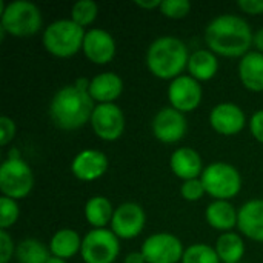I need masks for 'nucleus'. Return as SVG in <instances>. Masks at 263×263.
<instances>
[{"label": "nucleus", "mask_w": 263, "mask_h": 263, "mask_svg": "<svg viewBox=\"0 0 263 263\" xmlns=\"http://www.w3.org/2000/svg\"><path fill=\"white\" fill-rule=\"evenodd\" d=\"M239 231L254 242H263V200L254 199L239 210Z\"/></svg>", "instance_id": "17"}, {"label": "nucleus", "mask_w": 263, "mask_h": 263, "mask_svg": "<svg viewBox=\"0 0 263 263\" xmlns=\"http://www.w3.org/2000/svg\"><path fill=\"white\" fill-rule=\"evenodd\" d=\"M15 137V123L8 116L0 117V145L6 146Z\"/></svg>", "instance_id": "33"}, {"label": "nucleus", "mask_w": 263, "mask_h": 263, "mask_svg": "<svg viewBox=\"0 0 263 263\" xmlns=\"http://www.w3.org/2000/svg\"><path fill=\"white\" fill-rule=\"evenodd\" d=\"M20 210L17 200L9 197H0V230L11 228L18 219Z\"/></svg>", "instance_id": "29"}, {"label": "nucleus", "mask_w": 263, "mask_h": 263, "mask_svg": "<svg viewBox=\"0 0 263 263\" xmlns=\"http://www.w3.org/2000/svg\"><path fill=\"white\" fill-rule=\"evenodd\" d=\"M205 219L210 227L217 231L230 233L237 227L239 222V210H236L230 200H214L206 206Z\"/></svg>", "instance_id": "21"}, {"label": "nucleus", "mask_w": 263, "mask_h": 263, "mask_svg": "<svg viewBox=\"0 0 263 263\" xmlns=\"http://www.w3.org/2000/svg\"><path fill=\"white\" fill-rule=\"evenodd\" d=\"M202 97H203V91L200 82L193 79L190 74L188 76L182 74L180 77L171 80L168 86L170 105L183 114L197 109L199 105L202 103Z\"/></svg>", "instance_id": "11"}, {"label": "nucleus", "mask_w": 263, "mask_h": 263, "mask_svg": "<svg viewBox=\"0 0 263 263\" xmlns=\"http://www.w3.org/2000/svg\"><path fill=\"white\" fill-rule=\"evenodd\" d=\"M170 166H171V171L183 182L200 179L203 173L200 154L196 149L188 148V146L179 148L171 154Z\"/></svg>", "instance_id": "19"}, {"label": "nucleus", "mask_w": 263, "mask_h": 263, "mask_svg": "<svg viewBox=\"0 0 263 263\" xmlns=\"http://www.w3.org/2000/svg\"><path fill=\"white\" fill-rule=\"evenodd\" d=\"M240 263H242V262H240Z\"/></svg>", "instance_id": "41"}, {"label": "nucleus", "mask_w": 263, "mask_h": 263, "mask_svg": "<svg viewBox=\"0 0 263 263\" xmlns=\"http://www.w3.org/2000/svg\"><path fill=\"white\" fill-rule=\"evenodd\" d=\"M136 5L142 9H156V8H160L162 5V0H136Z\"/></svg>", "instance_id": "36"}, {"label": "nucleus", "mask_w": 263, "mask_h": 263, "mask_svg": "<svg viewBox=\"0 0 263 263\" xmlns=\"http://www.w3.org/2000/svg\"><path fill=\"white\" fill-rule=\"evenodd\" d=\"M114 211L116 210H114L111 200L103 196L91 197L85 205V217H86L88 223L96 230L105 228L108 223H111Z\"/></svg>", "instance_id": "24"}, {"label": "nucleus", "mask_w": 263, "mask_h": 263, "mask_svg": "<svg viewBox=\"0 0 263 263\" xmlns=\"http://www.w3.org/2000/svg\"><path fill=\"white\" fill-rule=\"evenodd\" d=\"M119 253V237L111 230L92 228L82 240L80 256L85 263H114Z\"/></svg>", "instance_id": "8"}, {"label": "nucleus", "mask_w": 263, "mask_h": 263, "mask_svg": "<svg viewBox=\"0 0 263 263\" xmlns=\"http://www.w3.org/2000/svg\"><path fill=\"white\" fill-rule=\"evenodd\" d=\"M200 180L206 194L214 200H230L240 193L242 177L237 168L225 162H216L203 168Z\"/></svg>", "instance_id": "6"}, {"label": "nucleus", "mask_w": 263, "mask_h": 263, "mask_svg": "<svg viewBox=\"0 0 263 263\" xmlns=\"http://www.w3.org/2000/svg\"><path fill=\"white\" fill-rule=\"evenodd\" d=\"M49 248L35 239H25L15 248L18 263H46L49 260Z\"/></svg>", "instance_id": "26"}, {"label": "nucleus", "mask_w": 263, "mask_h": 263, "mask_svg": "<svg viewBox=\"0 0 263 263\" xmlns=\"http://www.w3.org/2000/svg\"><path fill=\"white\" fill-rule=\"evenodd\" d=\"M43 17L37 5L28 0L0 2V32L12 37H31L40 31Z\"/></svg>", "instance_id": "4"}, {"label": "nucleus", "mask_w": 263, "mask_h": 263, "mask_svg": "<svg viewBox=\"0 0 263 263\" xmlns=\"http://www.w3.org/2000/svg\"><path fill=\"white\" fill-rule=\"evenodd\" d=\"M89 96L97 105L114 103L123 92V80L116 72H102L91 79Z\"/></svg>", "instance_id": "18"}, {"label": "nucleus", "mask_w": 263, "mask_h": 263, "mask_svg": "<svg viewBox=\"0 0 263 263\" xmlns=\"http://www.w3.org/2000/svg\"><path fill=\"white\" fill-rule=\"evenodd\" d=\"M140 251L146 263H177L182 262L185 248L174 234L156 233L145 239Z\"/></svg>", "instance_id": "9"}, {"label": "nucleus", "mask_w": 263, "mask_h": 263, "mask_svg": "<svg viewBox=\"0 0 263 263\" xmlns=\"http://www.w3.org/2000/svg\"><path fill=\"white\" fill-rule=\"evenodd\" d=\"M8 159H22L20 151L15 149V148H11V149L8 151Z\"/></svg>", "instance_id": "39"}, {"label": "nucleus", "mask_w": 263, "mask_h": 263, "mask_svg": "<svg viewBox=\"0 0 263 263\" xmlns=\"http://www.w3.org/2000/svg\"><path fill=\"white\" fill-rule=\"evenodd\" d=\"M46 263H66V260H63V259H60V257H54V256H51L49 257V260Z\"/></svg>", "instance_id": "40"}, {"label": "nucleus", "mask_w": 263, "mask_h": 263, "mask_svg": "<svg viewBox=\"0 0 263 263\" xmlns=\"http://www.w3.org/2000/svg\"><path fill=\"white\" fill-rule=\"evenodd\" d=\"M160 12L168 18H183L191 12L190 0H162Z\"/></svg>", "instance_id": "30"}, {"label": "nucleus", "mask_w": 263, "mask_h": 263, "mask_svg": "<svg viewBox=\"0 0 263 263\" xmlns=\"http://www.w3.org/2000/svg\"><path fill=\"white\" fill-rule=\"evenodd\" d=\"M34 186V174L23 159H6L0 165V191L5 197L22 200Z\"/></svg>", "instance_id": "7"}, {"label": "nucleus", "mask_w": 263, "mask_h": 263, "mask_svg": "<svg viewBox=\"0 0 263 263\" xmlns=\"http://www.w3.org/2000/svg\"><path fill=\"white\" fill-rule=\"evenodd\" d=\"M254 32L248 22L234 14L213 18L205 29V42L210 51L223 57H243L253 46Z\"/></svg>", "instance_id": "1"}, {"label": "nucleus", "mask_w": 263, "mask_h": 263, "mask_svg": "<svg viewBox=\"0 0 263 263\" xmlns=\"http://www.w3.org/2000/svg\"><path fill=\"white\" fill-rule=\"evenodd\" d=\"M182 263H222L216 248L206 243H194L185 248Z\"/></svg>", "instance_id": "27"}, {"label": "nucleus", "mask_w": 263, "mask_h": 263, "mask_svg": "<svg viewBox=\"0 0 263 263\" xmlns=\"http://www.w3.org/2000/svg\"><path fill=\"white\" fill-rule=\"evenodd\" d=\"M96 105L89 92L79 89L76 85L60 88L49 105V116L55 126L72 131L85 126L92 116Z\"/></svg>", "instance_id": "2"}, {"label": "nucleus", "mask_w": 263, "mask_h": 263, "mask_svg": "<svg viewBox=\"0 0 263 263\" xmlns=\"http://www.w3.org/2000/svg\"><path fill=\"white\" fill-rule=\"evenodd\" d=\"M97 15L99 5L92 0H80L74 3V6L71 8V20L82 28H86L88 25L94 23Z\"/></svg>", "instance_id": "28"}, {"label": "nucleus", "mask_w": 263, "mask_h": 263, "mask_svg": "<svg viewBox=\"0 0 263 263\" xmlns=\"http://www.w3.org/2000/svg\"><path fill=\"white\" fill-rule=\"evenodd\" d=\"M239 77L242 85L253 91H263V54L259 51H250L239 62Z\"/></svg>", "instance_id": "20"}, {"label": "nucleus", "mask_w": 263, "mask_h": 263, "mask_svg": "<svg viewBox=\"0 0 263 263\" xmlns=\"http://www.w3.org/2000/svg\"><path fill=\"white\" fill-rule=\"evenodd\" d=\"M210 125L222 136H236L247 125V116L243 109L234 103L225 102L216 105L210 112Z\"/></svg>", "instance_id": "15"}, {"label": "nucleus", "mask_w": 263, "mask_h": 263, "mask_svg": "<svg viewBox=\"0 0 263 263\" xmlns=\"http://www.w3.org/2000/svg\"><path fill=\"white\" fill-rule=\"evenodd\" d=\"M15 245L6 230H0V263H9L15 254Z\"/></svg>", "instance_id": "32"}, {"label": "nucleus", "mask_w": 263, "mask_h": 263, "mask_svg": "<svg viewBox=\"0 0 263 263\" xmlns=\"http://www.w3.org/2000/svg\"><path fill=\"white\" fill-rule=\"evenodd\" d=\"M214 248L222 263H240L245 256V242L233 231L220 234Z\"/></svg>", "instance_id": "25"}, {"label": "nucleus", "mask_w": 263, "mask_h": 263, "mask_svg": "<svg viewBox=\"0 0 263 263\" xmlns=\"http://www.w3.org/2000/svg\"><path fill=\"white\" fill-rule=\"evenodd\" d=\"M253 45L256 46V49H257L259 52H262L263 54V28L257 29V31L254 32V37H253Z\"/></svg>", "instance_id": "38"}, {"label": "nucleus", "mask_w": 263, "mask_h": 263, "mask_svg": "<svg viewBox=\"0 0 263 263\" xmlns=\"http://www.w3.org/2000/svg\"><path fill=\"white\" fill-rule=\"evenodd\" d=\"M82 240L79 233L69 228H63L59 230L57 233H54V236L49 240V251L51 256L54 257H60L63 260L74 257L77 253H80L82 250Z\"/></svg>", "instance_id": "23"}, {"label": "nucleus", "mask_w": 263, "mask_h": 263, "mask_svg": "<svg viewBox=\"0 0 263 263\" xmlns=\"http://www.w3.org/2000/svg\"><path fill=\"white\" fill-rule=\"evenodd\" d=\"M85 34V28L79 26L71 18H59L46 26L42 42L45 49L54 57L68 59L82 51Z\"/></svg>", "instance_id": "5"}, {"label": "nucleus", "mask_w": 263, "mask_h": 263, "mask_svg": "<svg viewBox=\"0 0 263 263\" xmlns=\"http://www.w3.org/2000/svg\"><path fill=\"white\" fill-rule=\"evenodd\" d=\"M82 51L89 62L96 65H106L116 55V40L111 32L92 28L85 34Z\"/></svg>", "instance_id": "14"}, {"label": "nucleus", "mask_w": 263, "mask_h": 263, "mask_svg": "<svg viewBox=\"0 0 263 263\" xmlns=\"http://www.w3.org/2000/svg\"><path fill=\"white\" fill-rule=\"evenodd\" d=\"M188 46L174 35L156 39L146 51V65L151 74L162 80H174L188 68Z\"/></svg>", "instance_id": "3"}, {"label": "nucleus", "mask_w": 263, "mask_h": 263, "mask_svg": "<svg viewBox=\"0 0 263 263\" xmlns=\"http://www.w3.org/2000/svg\"><path fill=\"white\" fill-rule=\"evenodd\" d=\"M125 263H146V259L142 254V251H134L125 257Z\"/></svg>", "instance_id": "37"}, {"label": "nucleus", "mask_w": 263, "mask_h": 263, "mask_svg": "<svg viewBox=\"0 0 263 263\" xmlns=\"http://www.w3.org/2000/svg\"><path fill=\"white\" fill-rule=\"evenodd\" d=\"M108 157L102 151L83 149L74 157L71 163V173L82 182H94L108 171Z\"/></svg>", "instance_id": "16"}, {"label": "nucleus", "mask_w": 263, "mask_h": 263, "mask_svg": "<svg viewBox=\"0 0 263 263\" xmlns=\"http://www.w3.org/2000/svg\"><path fill=\"white\" fill-rule=\"evenodd\" d=\"M250 131L253 134V137L263 143V109L256 111L251 119H250Z\"/></svg>", "instance_id": "34"}, {"label": "nucleus", "mask_w": 263, "mask_h": 263, "mask_svg": "<svg viewBox=\"0 0 263 263\" xmlns=\"http://www.w3.org/2000/svg\"><path fill=\"white\" fill-rule=\"evenodd\" d=\"M186 69L197 82H208L214 79L219 71L217 55L210 49H197L191 52Z\"/></svg>", "instance_id": "22"}, {"label": "nucleus", "mask_w": 263, "mask_h": 263, "mask_svg": "<svg viewBox=\"0 0 263 263\" xmlns=\"http://www.w3.org/2000/svg\"><path fill=\"white\" fill-rule=\"evenodd\" d=\"M237 6L250 15L263 14V0H239Z\"/></svg>", "instance_id": "35"}, {"label": "nucleus", "mask_w": 263, "mask_h": 263, "mask_svg": "<svg viewBox=\"0 0 263 263\" xmlns=\"http://www.w3.org/2000/svg\"><path fill=\"white\" fill-rule=\"evenodd\" d=\"M188 123L183 112L173 106L160 109L153 119V134L162 143H176L186 134Z\"/></svg>", "instance_id": "13"}, {"label": "nucleus", "mask_w": 263, "mask_h": 263, "mask_svg": "<svg viewBox=\"0 0 263 263\" xmlns=\"http://www.w3.org/2000/svg\"><path fill=\"white\" fill-rule=\"evenodd\" d=\"M89 123L94 134L105 142L120 139L125 131V116L116 103L96 105Z\"/></svg>", "instance_id": "10"}, {"label": "nucleus", "mask_w": 263, "mask_h": 263, "mask_svg": "<svg viewBox=\"0 0 263 263\" xmlns=\"http://www.w3.org/2000/svg\"><path fill=\"white\" fill-rule=\"evenodd\" d=\"M180 194L188 202H197L206 194V190H205L200 179H193V180H186V182L182 183Z\"/></svg>", "instance_id": "31"}, {"label": "nucleus", "mask_w": 263, "mask_h": 263, "mask_svg": "<svg viewBox=\"0 0 263 263\" xmlns=\"http://www.w3.org/2000/svg\"><path fill=\"white\" fill-rule=\"evenodd\" d=\"M146 214L143 208L137 203L126 202L116 208L112 220H111V231L123 240L136 239L145 228Z\"/></svg>", "instance_id": "12"}]
</instances>
